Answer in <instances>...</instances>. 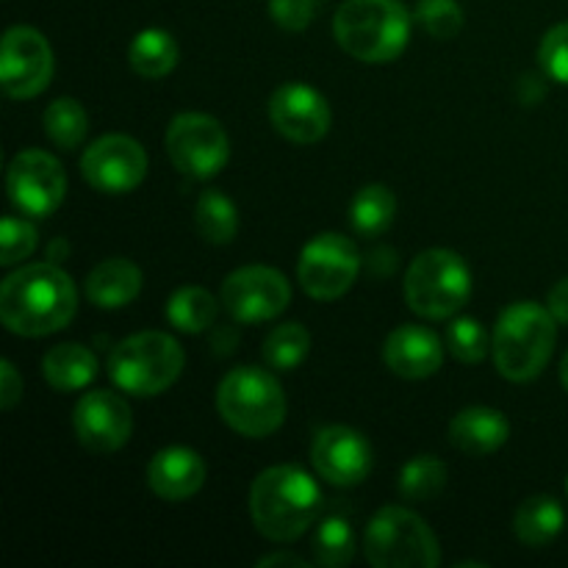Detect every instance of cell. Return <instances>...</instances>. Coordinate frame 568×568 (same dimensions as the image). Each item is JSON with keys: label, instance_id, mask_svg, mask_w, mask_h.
I'll return each instance as SVG.
<instances>
[{"label": "cell", "instance_id": "obj_6", "mask_svg": "<svg viewBox=\"0 0 568 568\" xmlns=\"http://www.w3.org/2000/svg\"><path fill=\"white\" fill-rule=\"evenodd\" d=\"M183 364L186 355L170 333L144 331L122 338L111 349L109 377L120 392L133 397H155L181 377Z\"/></svg>", "mask_w": 568, "mask_h": 568}, {"label": "cell", "instance_id": "obj_26", "mask_svg": "<svg viewBox=\"0 0 568 568\" xmlns=\"http://www.w3.org/2000/svg\"><path fill=\"white\" fill-rule=\"evenodd\" d=\"M216 314H220V303H216L214 294L200 286L178 288L170 297V303H166V320H170V325L175 331L189 333V336L209 331L216 322Z\"/></svg>", "mask_w": 568, "mask_h": 568}, {"label": "cell", "instance_id": "obj_13", "mask_svg": "<svg viewBox=\"0 0 568 568\" xmlns=\"http://www.w3.org/2000/svg\"><path fill=\"white\" fill-rule=\"evenodd\" d=\"M9 197L20 214L42 220L50 216L67 194V175L59 159L44 150H22L9 164Z\"/></svg>", "mask_w": 568, "mask_h": 568}, {"label": "cell", "instance_id": "obj_29", "mask_svg": "<svg viewBox=\"0 0 568 568\" xmlns=\"http://www.w3.org/2000/svg\"><path fill=\"white\" fill-rule=\"evenodd\" d=\"M311 353V333L300 322H286V325L272 327L270 336L264 338V355L266 366L275 372H292L308 358Z\"/></svg>", "mask_w": 568, "mask_h": 568}, {"label": "cell", "instance_id": "obj_37", "mask_svg": "<svg viewBox=\"0 0 568 568\" xmlns=\"http://www.w3.org/2000/svg\"><path fill=\"white\" fill-rule=\"evenodd\" d=\"M22 397V377L11 361L0 364V408L11 410Z\"/></svg>", "mask_w": 568, "mask_h": 568}, {"label": "cell", "instance_id": "obj_25", "mask_svg": "<svg viewBox=\"0 0 568 568\" xmlns=\"http://www.w3.org/2000/svg\"><path fill=\"white\" fill-rule=\"evenodd\" d=\"M394 214H397V197L383 183H369L349 203V225L364 239H375L386 233L392 227Z\"/></svg>", "mask_w": 568, "mask_h": 568}, {"label": "cell", "instance_id": "obj_21", "mask_svg": "<svg viewBox=\"0 0 568 568\" xmlns=\"http://www.w3.org/2000/svg\"><path fill=\"white\" fill-rule=\"evenodd\" d=\"M87 297L98 308H125L142 292V270L128 258H105L87 275Z\"/></svg>", "mask_w": 568, "mask_h": 568}, {"label": "cell", "instance_id": "obj_14", "mask_svg": "<svg viewBox=\"0 0 568 568\" xmlns=\"http://www.w3.org/2000/svg\"><path fill=\"white\" fill-rule=\"evenodd\" d=\"M81 175L103 194L133 192L148 175V153L136 139L109 133L83 150Z\"/></svg>", "mask_w": 568, "mask_h": 568}, {"label": "cell", "instance_id": "obj_2", "mask_svg": "<svg viewBox=\"0 0 568 568\" xmlns=\"http://www.w3.org/2000/svg\"><path fill=\"white\" fill-rule=\"evenodd\" d=\"M320 508V486L300 466H272L261 471L250 488L255 530L275 544L297 541L314 525Z\"/></svg>", "mask_w": 568, "mask_h": 568}, {"label": "cell", "instance_id": "obj_3", "mask_svg": "<svg viewBox=\"0 0 568 568\" xmlns=\"http://www.w3.org/2000/svg\"><path fill=\"white\" fill-rule=\"evenodd\" d=\"M552 311L544 305L521 300V303L508 305L499 314L497 327H494L491 349L494 364L499 375L510 383L536 381L547 369L549 358L558 342V325H555Z\"/></svg>", "mask_w": 568, "mask_h": 568}, {"label": "cell", "instance_id": "obj_40", "mask_svg": "<svg viewBox=\"0 0 568 568\" xmlns=\"http://www.w3.org/2000/svg\"><path fill=\"white\" fill-rule=\"evenodd\" d=\"M560 383H564V388L568 392V353L564 355V361H560Z\"/></svg>", "mask_w": 568, "mask_h": 568}, {"label": "cell", "instance_id": "obj_12", "mask_svg": "<svg viewBox=\"0 0 568 568\" xmlns=\"http://www.w3.org/2000/svg\"><path fill=\"white\" fill-rule=\"evenodd\" d=\"M53 78V50L31 26H14L6 31L0 48V87L9 98L28 100L44 92Z\"/></svg>", "mask_w": 568, "mask_h": 568}, {"label": "cell", "instance_id": "obj_9", "mask_svg": "<svg viewBox=\"0 0 568 568\" xmlns=\"http://www.w3.org/2000/svg\"><path fill=\"white\" fill-rule=\"evenodd\" d=\"M166 153H170V161L175 164L178 172L205 181V178H214L227 164L231 142H227L225 128L214 116L186 111V114H178L170 122Z\"/></svg>", "mask_w": 568, "mask_h": 568}, {"label": "cell", "instance_id": "obj_5", "mask_svg": "<svg viewBox=\"0 0 568 568\" xmlns=\"http://www.w3.org/2000/svg\"><path fill=\"white\" fill-rule=\"evenodd\" d=\"M216 410L231 430L247 438H266L286 419V394L272 372L236 366L216 388Z\"/></svg>", "mask_w": 568, "mask_h": 568}, {"label": "cell", "instance_id": "obj_34", "mask_svg": "<svg viewBox=\"0 0 568 568\" xmlns=\"http://www.w3.org/2000/svg\"><path fill=\"white\" fill-rule=\"evenodd\" d=\"M37 250V227L20 216H3L0 225V264H20Z\"/></svg>", "mask_w": 568, "mask_h": 568}, {"label": "cell", "instance_id": "obj_38", "mask_svg": "<svg viewBox=\"0 0 568 568\" xmlns=\"http://www.w3.org/2000/svg\"><path fill=\"white\" fill-rule=\"evenodd\" d=\"M547 303V308L552 311L555 320H558L560 325H568V277H564V281H558L549 288Z\"/></svg>", "mask_w": 568, "mask_h": 568}, {"label": "cell", "instance_id": "obj_18", "mask_svg": "<svg viewBox=\"0 0 568 568\" xmlns=\"http://www.w3.org/2000/svg\"><path fill=\"white\" fill-rule=\"evenodd\" d=\"M383 358L394 375L405 381H425L442 369L444 347L442 338L422 325H399L392 331L383 347Z\"/></svg>", "mask_w": 568, "mask_h": 568}, {"label": "cell", "instance_id": "obj_31", "mask_svg": "<svg viewBox=\"0 0 568 568\" xmlns=\"http://www.w3.org/2000/svg\"><path fill=\"white\" fill-rule=\"evenodd\" d=\"M314 558L320 566L342 568L355 558V532L344 516H325L314 530Z\"/></svg>", "mask_w": 568, "mask_h": 568}, {"label": "cell", "instance_id": "obj_19", "mask_svg": "<svg viewBox=\"0 0 568 568\" xmlns=\"http://www.w3.org/2000/svg\"><path fill=\"white\" fill-rule=\"evenodd\" d=\"M205 483V464L194 449H161L148 466V486L166 503H183L194 497Z\"/></svg>", "mask_w": 568, "mask_h": 568}, {"label": "cell", "instance_id": "obj_22", "mask_svg": "<svg viewBox=\"0 0 568 568\" xmlns=\"http://www.w3.org/2000/svg\"><path fill=\"white\" fill-rule=\"evenodd\" d=\"M42 375L55 392H81L98 375V358L83 344H59L44 353Z\"/></svg>", "mask_w": 568, "mask_h": 568}, {"label": "cell", "instance_id": "obj_15", "mask_svg": "<svg viewBox=\"0 0 568 568\" xmlns=\"http://www.w3.org/2000/svg\"><path fill=\"white\" fill-rule=\"evenodd\" d=\"M75 436L89 453H116L133 433V416L125 399L114 392H89L72 410Z\"/></svg>", "mask_w": 568, "mask_h": 568}, {"label": "cell", "instance_id": "obj_39", "mask_svg": "<svg viewBox=\"0 0 568 568\" xmlns=\"http://www.w3.org/2000/svg\"><path fill=\"white\" fill-rule=\"evenodd\" d=\"M261 568H272V566H305L303 558H297V555L292 552H275V555H264V558L258 560Z\"/></svg>", "mask_w": 568, "mask_h": 568}, {"label": "cell", "instance_id": "obj_20", "mask_svg": "<svg viewBox=\"0 0 568 568\" xmlns=\"http://www.w3.org/2000/svg\"><path fill=\"white\" fill-rule=\"evenodd\" d=\"M510 438V422L505 419L503 410L475 405L464 408L449 425V442L455 449L471 458H483L503 447Z\"/></svg>", "mask_w": 568, "mask_h": 568}, {"label": "cell", "instance_id": "obj_23", "mask_svg": "<svg viewBox=\"0 0 568 568\" xmlns=\"http://www.w3.org/2000/svg\"><path fill=\"white\" fill-rule=\"evenodd\" d=\"M566 525V510L555 497H530L519 505L514 516V532L525 547L541 549L560 536Z\"/></svg>", "mask_w": 568, "mask_h": 568}, {"label": "cell", "instance_id": "obj_11", "mask_svg": "<svg viewBox=\"0 0 568 568\" xmlns=\"http://www.w3.org/2000/svg\"><path fill=\"white\" fill-rule=\"evenodd\" d=\"M220 303L242 325L275 320L292 303V286L286 275L272 266H242L222 283Z\"/></svg>", "mask_w": 568, "mask_h": 568}, {"label": "cell", "instance_id": "obj_1", "mask_svg": "<svg viewBox=\"0 0 568 568\" xmlns=\"http://www.w3.org/2000/svg\"><path fill=\"white\" fill-rule=\"evenodd\" d=\"M75 311V283L53 261L22 266L0 286V320L17 336H50L70 325Z\"/></svg>", "mask_w": 568, "mask_h": 568}, {"label": "cell", "instance_id": "obj_7", "mask_svg": "<svg viewBox=\"0 0 568 568\" xmlns=\"http://www.w3.org/2000/svg\"><path fill=\"white\" fill-rule=\"evenodd\" d=\"M364 555L375 568H436L442 564L438 538L414 510L388 505L366 525Z\"/></svg>", "mask_w": 568, "mask_h": 568}, {"label": "cell", "instance_id": "obj_27", "mask_svg": "<svg viewBox=\"0 0 568 568\" xmlns=\"http://www.w3.org/2000/svg\"><path fill=\"white\" fill-rule=\"evenodd\" d=\"M447 486V464L436 455H416L399 469L397 491L408 503H430Z\"/></svg>", "mask_w": 568, "mask_h": 568}, {"label": "cell", "instance_id": "obj_10", "mask_svg": "<svg viewBox=\"0 0 568 568\" xmlns=\"http://www.w3.org/2000/svg\"><path fill=\"white\" fill-rule=\"evenodd\" d=\"M361 270L358 247L344 233H320L300 253L297 275L314 300H338L349 292Z\"/></svg>", "mask_w": 568, "mask_h": 568}, {"label": "cell", "instance_id": "obj_28", "mask_svg": "<svg viewBox=\"0 0 568 568\" xmlns=\"http://www.w3.org/2000/svg\"><path fill=\"white\" fill-rule=\"evenodd\" d=\"M194 225L209 244H231L239 233V211L231 197L211 189V192L200 194L197 209H194Z\"/></svg>", "mask_w": 568, "mask_h": 568}, {"label": "cell", "instance_id": "obj_16", "mask_svg": "<svg viewBox=\"0 0 568 568\" xmlns=\"http://www.w3.org/2000/svg\"><path fill=\"white\" fill-rule=\"evenodd\" d=\"M311 464L333 486H358L372 471V447L353 427H322L311 444Z\"/></svg>", "mask_w": 568, "mask_h": 568}, {"label": "cell", "instance_id": "obj_30", "mask_svg": "<svg viewBox=\"0 0 568 568\" xmlns=\"http://www.w3.org/2000/svg\"><path fill=\"white\" fill-rule=\"evenodd\" d=\"M42 125H44V133H48L50 142H53L55 148L75 150L78 144L87 139L89 114L78 100L59 98L44 109Z\"/></svg>", "mask_w": 568, "mask_h": 568}, {"label": "cell", "instance_id": "obj_17", "mask_svg": "<svg viewBox=\"0 0 568 568\" xmlns=\"http://www.w3.org/2000/svg\"><path fill=\"white\" fill-rule=\"evenodd\" d=\"M270 120L288 142L314 144L331 131V105L305 83H283L270 100Z\"/></svg>", "mask_w": 568, "mask_h": 568}, {"label": "cell", "instance_id": "obj_35", "mask_svg": "<svg viewBox=\"0 0 568 568\" xmlns=\"http://www.w3.org/2000/svg\"><path fill=\"white\" fill-rule=\"evenodd\" d=\"M538 61L552 81L568 87V22H560L544 33Z\"/></svg>", "mask_w": 568, "mask_h": 568}, {"label": "cell", "instance_id": "obj_33", "mask_svg": "<svg viewBox=\"0 0 568 568\" xmlns=\"http://www.w3.org/2000/svg\"><path fill=\"white\" fill-rule=\"evenodd\" d=\"M414 14L419 26L436 39H455L466 22L458 0H419Z\"/></svg>", "mask_w": 568, "mask_h": 568}, {"label": "cell", "instance_id": "obj_24", "mask_svg": "<svg viewBox=\"0 0 568 568\" xmlns=\"http://www.w3.org/2000/svg\"><path fill=\"white\" fill-rule=\"evenodd\" d=\"M128 61L131 70L142 78H164L181 61V48H178L175 37L161 28H148V31L136 33L128 48Z\"/></svg>", "mask_w": 568, "mask_h": 568}, {"label": "cell", "instance_id": "obj_36", "mask_svg": "<svg viewBox=\"0 0 568 568\" xmlns=\"http://www.w3.org/2000/svg\"><path fill=\"white\" fill-rule=\"evenodd\" d=\"M320 0H270V14L286 31H303L316 17Z\"/></svg>", "mask_w": 568, "mask_h": 568}, {"label": "cell", "instance_id": "obj_32", "mask_svg": "<svg viewBox=\"0 0 568 568\" xmlns=\"http://www.w3.org/2000/svg\"><path fill=\"white\" fill-rule=\"evenodd\" d=\"M444 342H447V349L460 364H480L488 355L486 327L477 320H471V316H460V320L449 322Z\"/></svg>", "mask_w": 568, "mask_h": 568}, {"label": "cell", "instance_id": "obj_4", "mask_svg": "<svg viewBox=\"0 0 568 568\" xmlns=\"http://www.w3.org/2000/svg\"><path fill=\"white\" fill-rule=\"evenodd\" d=\"M344 53L364 64L399 59L410 39V14L399 0H344L333 17Z\"/></svg>", "mask_w": 568, "mask_h": 568}, {"label": "cell", "instance_id": "obj_8", "mask_svg": "<svg viewBox=\"0 0 568 568\" xmlns=\"http://www.w3.org/2000/svg\"><path fill=\"white\" fill-rule=\"evenodd\" d=\"M471 297V272L453 250H425L405 272V300L425 320L455 316Z\"/></svg>", "mask_w": 568, "mask_h": 568}]
</instances>
